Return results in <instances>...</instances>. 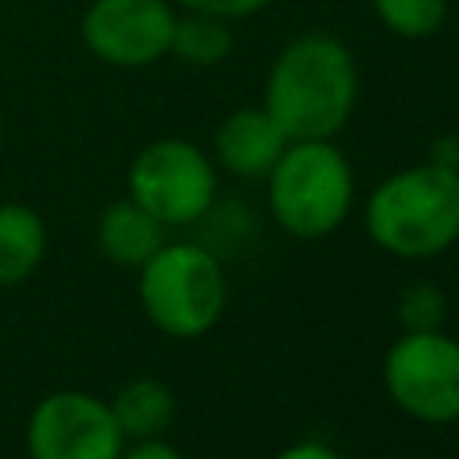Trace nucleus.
<instances>
[{
	"instance_id": "f257e3e1",
	"label": "nucleus",
	"mask_w": 459,
	"mask_h": 459,
	"mask_svg": "<svg viewBox=\"0 0 459 459\" xmlns=\"http://www.w3.org/2000/svg\"><path fill=\"white\" fill-rule=\"evenodd\" d=\"M359 72L351 50L330 32L290 39L265 79V111L287 140H333L351 118Z\"/></svg>"
},
{
	"instance_id": "f03ea898",
	"label": "nucleus",
	"mask_w": 459,
	"mask_h": 459,
	"mask_svg": "<svg viewBox=\"0 0 459 459\" xmlns=\"http://www.w3.org/2000/svg\"><path fill=\"white\" fill-rule=\"evenodd\" d=\"M369 240L394 258H434L459 240V172L409 165L387 176L366 201Z\"/></svg>"
},
{
	"instance_id": "7ed1b4c3",
	"label": "nucleus",
	"mask_w": 459,
	"mask_h": 459,
	"mask_svg": "<svg viewBox=\"0 0 459 459\" xmlns=\"http://www.w3.org/2000/svg\"><path fill=\"white\" fill-rule=\"evenodd\" d=\"M265 201L283 233L323 240L351 212L355 172L333 140H290L265 176Z\"/></svg>"
},
{
	"instance_id": "20e7f679",
	"label": "nucleus",
	"mask_w": 459,
	"mask_h": 459,
	"mask_svg": "<svg viewBox=\"0 0 459 459\" xmlns=\"http://www.w3.org/2000/svg\"><path fill=\"white\" fill-rule=\"evenodd\" d=\"M136 298L154 330L176 341H194L226 312V269L204 244L165 240L136 269Z\"/></svg>"
},
{
	"instance_id": "39448f33",
	"label": "nucleus",
	"mask_w": 459,
	"mask_h": 459,
	"mask_svg": "<svg viewBox=\"0 0 459 459\" xmlns=\"http://www.w3.org/2000/svg\"><path fill=\"white\" fill-rule=\"evenodd\" d=\"M126 186L143 212H151L165 230L201 222L219 194L215 161L190 140L165 136L147 143L126 176Z\"/></svg>"
},
{
	"instance_id": "423d86ee",
	"label": "nucleus",
	"mask_w": 459,
	"mask_h": 459,
	"mask_svg": "<svg viewBox=\"0 0 459 459\" xmlns=\"http://www.w3.org/2000/svg\"><path fill=\"white\" fill-rule=\"evenodd\" d=\"M387 398L420 423L459 420V341L445 330H402L384 355Z\"/></svg>"
},
{
	"instance_id": "0eeeda50",
	"label": "nucleus",
	"mask_w": 459,
	"mask_h": 459,
	"mask_svg": "<svg viewBox=\"0 0 459 459\" xmlns=\"http://www.w3.org/2000/svg\"><path fill=\"white\" fill-rule=\"evenodd\" d=\"M126 437L108 398L79 387L43 394L25 420L29 459H118Z\"/></svg>"
},
{
	"instance_id": "6e6552de",
	"label": "nucleus",
	"mask_w": 459,
	"mask_h": 459,
	"mask_svg": "<svg viewBox=\"0 0 459 459\" xmlns=\"http://www.w3.org/2000/svg\"><path fill=\"white\" fill-rule=\"evenodd\" d=\"M176 14L165 0H93L82 14V43L118 68H143L169 54Z\"/></svg>"
},
{
	"instance_id": "1a4fd4ad",
	"label": "nucleus",
	"mask_w": 459,
	"mask_h": 459,
	"mask_svg": "<svg viewBox=\"0 0 459 459\" xmlns=\"http://www.w3.org/2000/svg\"><path fill=\"white\" fill-rule=\"evenodd\" d=\"M287 143L265 108H237L215 129V161L240 179H265Z\"/></svg>"
},
{
	"instance_id": "9d476101",
	"label": "nucleus",
	"mask_w": 459,
	"mask_h": 459,
	"mask_svg": "<svg viewBox=\"0 0 459 459\" xmlns=\"http://www.w3.org/2000/svg\"><path fill=\"white\" fill-rule=\"evenodd\" d=\"M97 247L100 255L118 265V269H140L161 244H165V226L143 212L133 197H122V201H111L100 219H97Z\"/></svg>"
},
{
	"instance_id": "9b49d317",
	"label": "nucleus",
	"mask_w": 459,
	"mask_h": 459,
	"mask_svg": "<svg viewBox=\"0 0 459 459\" xmlns=\"http://www.w3.org/2000/svg\"><path fill=\"white\" fill-rule=\"evenodd\" d=\"M47 258V222L32 204L0 201V290L25 283Z\"/></svg>"
},
{
	"instance_id": "f8f14e48",
	"label": "nucleus",
	"mask_w": 459,
	"mask_h": 459,
	"mask_svg": "<svg viewBox=\"0 0 459 459\" xmlns=\"http://www.w3.org/2000/svg\"><path fill=\"white\" fill-rule=\"evenodd\" d=\"M111 416L126 441H147L161 437L176 420V394L158 377H136L126 380L111 398Z\"/></svg>"
},
{
	"instance_id": "ddd939ff",
	"label": "nucleus",
	"mask_w": 459,
	"mask_h": 459,
	"mask_svg": "<svg viewBox=\"0 0 459 459\" xmlns=\"http://www.w3.org/2000/svg\"><path fill=\"white\" fill-rule=\"evenodd\" d=\"M230 50H233V29L226 18L204 14V11H186L183 18H176L169 54H176L179 61L194 68H212Z\"/></svg>"
},
{
	"instance_id": "4468645a",
	"label": "nucleus",
	"mask_w": 459,
	"mask_h": 459,
	"mask_svg": "<svg viewBox=\"0 0 459 459\" xmlns=\"http://www.w3.org/2000/svg\"><path fill=\"white\" fill-rule=\"evenodd\" d=\"M373 11L394 36L423 39L445 25L448 0H373Z\"/></svg>"
},
{
	"instance_id": "2eb2a0df",
	"label": "nucleus",
	"mask_w": 459,
	"mask_h": 459,
	"mask_svg": "<svg viewBox=\"0 0 459 459\" xmlns=\"http://www.w3.org/2000/svg\"><path fill=\"white\" fill-rule=\"evenodd\" d=\"M394 316H398L402 330H441L448 319V298L437 283L416 280L398 294Z\"/></svg>"
},
{
	"instance_id": "dca6fc26",
	"label": "nucleus",
	"mask_w": 459,
	"mask_h": 459,
	"mask_svg": "<svg viewBox=\"0 0 459 459\" xmlns=\"http://www.w3.org/2000/svg\"><path fill=\"white\" fill-rule=\"evenodd\" d=\"M179 7L186 11H204V14H219L226 22H237V18H251L258 14L262 7H269V0H176Z\"/></svg>"
},
{
	"instance_id": "f3484780",
	"label": "nucleus",
	"mask_w": 459,
	"mask_h": 459,
	"mask_svg": "<svg viewBox=\"0 0 459 459\" xmlns=\"http://www.w3.org/2000/svg\"><path fill=\"white\" fill-rule=\"evenodd\" d=\"M118 459H186V452H179L165 437H147V441H126Z\"/></svg>"
},
{
	"instance_id": "a211bd4d",
	"label": "nucleus",
	"mask_w": 459,
	"mask_h": 459,
	"mask_svg": "<svg viewBox=\"0 0 459 459\" xmlns=\"http://www.w3.org/2000/svg\"><path fill=\"white\" fill-rule=\"evenodd\" d=\"M273 459H348L344 452H337L326 441H294L287 448H280Z\"/></svg>"
},
{
	"instance_id": "6ab92c4d",
	"label": "nucleus",
	"mask_w": 459,
	"mask_h": 459,
	"mask_svg": "<svg viewBox=\"0 0 459 459\" xmlns=\"http://www.w3.org/2000/svg\"><path fill=\"white\" fill-rule=\"evenodd\" d=\"M427 161H430V165H441V169L459 172V136H455V133L437 136V140L430 143V151H427Z\"/></svg>"
},
{
	"instance_id": "aec40b11",
	"label": "nucleus",
	"mask_w": 459,
	"mask_h": 459,
	"mask_svg": "<svg viewBox=\"0 0 459 459\" xmlns=\"http://www.w3.org/2000/svg\"><path fill=\"white\" fill-rule=\"evenodd\" d=\"M0 136H4V118H0Z\"/></svg>"
}]
</instances>
